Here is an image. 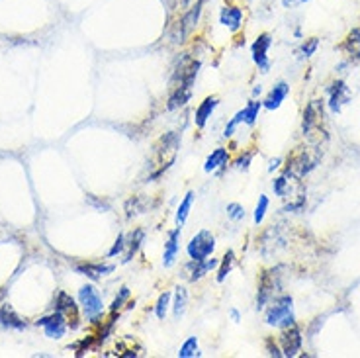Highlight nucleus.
<instances>
[{
  "label": "nucleus",
  "mask_w": 360,
  "mask_h": 358,
  "mask_svg": "<svg viewBox=\"0 0 360 358\" xmlns=\"http://www.w3.org/2000/svg\"><path fill=\"white\" fill-rule=\"evenodd\" d=\"M206 4L207 0H196L190 8L180 12V14H176L172 18V22L169 24V30H167V36H169L172 45H184L190 37L194 36V32L202 24L204 12H206Z\"/></svg>",
  "instance_id": "obj_1"
},
{
  "label": "nucleus",
  "mask_w": 360,
  "mask_h": 358,
  "mask_svg": "<svg viewBox=\"0 0 360 358\" xmlns=\"http://www.w3.org/2000/svg\"><path fill=\"white\" fill-rule=\"evenodd\" d=\"M311 145L314 147H297L296 151L290 155L286 161V169H284V177L292 180H302L311 170L317 169V165L321 162V157H323V151H321V145Z\"/></svg>",
  "instance_id": "obj_2"
},
{
  "label": "nucleus",
  "mask_w": 360,
  "mask_h": 358,
  "mask_svg": "<svg viewBox=\"0 0 360 358\" xmlns=\"http://www.w3.org/2000/svg\"><path fill=\"white\" fill-rule=\"evenodd\" d=\"M180 147V134L179 132H169L165 134L157 141V145L153 147V165L151 167H157L153 172H149L147 180L153 182L155 179H159L162 172L167 169H171V165L176 159V151Z\"/></svg>",
  "instance_id": "obj_3"
},
{
  "label": "nucleus",
  "mask_w": 360,
  "mask_h": 358,
  "mask_svg": "<svg viewBox=\"0 0 360 358\" xmlns=\"http://www.w3.org/2000/svg\"><path fill=\"white\" fill-rule=\"evenodd\" d=\"M302 134L309 143L321 145V137L327 139V129H325V104L323 100L315 98L304 110V120H302Z\"/></svg>",
  "instance_id": "obj_4"
},
{
  "label": "nucleus",
  "mask_w": 360,
  "mask_h": 358,
  "mask_svg": "<svg viewBox=\"0 0 360 358\" xmlns=\"http://www.w3.org/2000/svg\"><path fill=\"white\" fill-rule=\"evenodd\" d=\"M77 302L81 305L82 317L90 325H100L106 319V305H104V300L100 295L98 288L94 284H84V286L79 288Z\"/></svg>",
  "instance_id": "obj_5"
},
{
  "label": "nucleus",
  "mask_w": 360,
  "mask_h": 358,
  "mask_svg": "<svg viewBox=\"0 0 360 358\" xmlns=\"http://www.w3.org/2000/svg\"><path fill=\"white\" fill-rule=\"evenodd\" d=\"M264 321L270 327H278V329H286L290 325L296 323V315H294V298L288 294H280L276 300H272L266 305L264 312Z\"/></svg>",
  "instance_id": "obj_6"
},
{
  "label": "nucleus",
  "mask_w": 360,
  "mask_h": 358,
  "mask_svg": "<svg viewBox=\"0 0 360 358\" xmlns=\"http://www.w3.org/2000/svg\"><path fill=\"white\" fill-rule=\"evenodd\" d=\"M282 267H272V269L262 270L259 278V288H257V309L262 312L266 305L276 300L282 294Z\"/></svg>",
  "instance_id": "obj_7"
},
{
  "label": "nucleus",
  "mask_w": 360,
  "mask_h": 358,
  "mask_svg": "<svg viewBox=\"0 0 360 358\" xmlns=\"http://www.w3.org/2000/svg\"><path fill=\"white\" fill-rule=\"evenodd\" d=\"M53 309L55 312H61V314L67 317V321H69V329H71V331H77V329L81 327V317H82L81 305H79V302H77L69 292L59 290V292L55 294Z\"/></svg>",
  "instance_id": "obj_8"
},
{
  "label": "nucleus",
  "mask_w": 360,
  "mask_h": 358,
  "mask_svg": "<svg viewBox=\"0 0 360 358\" xmlns=\"http://www.w3.org/2000/svg\"><path fill=\"white\" fill-rule=\"evenodd\" d=\"M214 251H216V237H214V233L207 231V229H200L198 233H194L188 245H186V255L190 259L204 260L207 257H212Z\"/></svg>",
  "instance_id": "obj_9"
},
{
  "label": "nucleus",
  "mask_w": 360,
  "mask_h": 358,
  "mask_svg": "<svg viewBox=\"0 0 360 358\" xmlns=\"http://www.w3.org/2000/svg\"><path fill=\"white\" fill-rule=\"evenodd\" d=\"M217 24L225 27L229 34H239L245 26V8L235 2H225L217 12Z\"/></svg>",
  "instance_id": "obj_10"
},
{
  "label": "nucleus",
  "mask_w": 360,
  "mask_h": 358,
  "mask_svg": "<svg viewBox=\"0 0 360 358\" xmlns=\"http://www.w3.org/2000/svg\"><path fill=\"white\" fill-rule=\"evenodd\" d=\"M36 327H41L44 329V335L47 339H53L59 340L63 339L67 331H69V321H67V317H65L61 312H49L47 315H41V317H37L36 321H34Z\"/></svg>",
  "instance_id": "obj_11"
},
{
  "label": "nucleus",
  "mask_w": 360,
  "mask_h": 358,
  "mask_svg": "<svg viewBox=\"0 0 360 358\" xmlns=\"http://www.w3.org/2000/svg\"><path fill=\"white\" fill-rule=\"evenodd\" d=\"M274 44V39H272V34L269 32H262L259 36L255 37V41L251 44V57H252V63L259 67V71L262 75H269L270 67V57H269V51L270 47Z\"/></svg>",
  "instance_id": "obj_12"
},
{
  "label": "nucleus",
  "mask_w": 360,
  "mask_h": 358,
  "mask_svg": "<svg viewBox=\"0 0 360 358\" xmlns=\"http://www.w3.org/2000/svg\"><path fill=\"white\" fill-rule=\"evenodd\" d=\"M278 345L282 349V354L288 358L297 357L304 347V337H302V329L297 327V323L290 325L286 329H280Z\"/></svg>",
  "instance_id": "obj_13"
},
{
  "label": "nucleus",
  "mask_w": 360,
  "mask_h": 358,
  "mask_svg": "<svg viewBox=\"0 0 360 358\" xmlns=\"http://www.w3.org/2000/svg\"><path fill=\"white\" fill-rule=\"evenodd\" d=\"M327 96H329V110L331 114H341L342 106H347L351 102L352 94L349 84L345 81H333L327 87Z\"/></svg>",
  "instance_id": "obj_14"
},
{
  "label": "nucleus",
  "mask_w": 360,
  "mask_h": 358,
  "mask_svg": "<svg viewBox=\"0 0 360 358\" xmlns=\"http://www.w3.org/2000/svg\"><path fill=\"white\" fill-rule=\"evenodd\" d=\"M217 264H219V260L214 259V255L212 257H207L204 260H196V259H190L186 264H184V278L188 280V282H198L202 278L210 274L212 270L217 269Z\"/></svg>",
  "instance_id": "obj_15"
},
{
  "label": "nucleus",
  "mask_w": 360,
  "mask_h": 358,
  "mask_svg": "<svg viewBox=\"0 0 360 358\" xmlns=\"http://www.w3.org/2000/svg\"><path fill=\"white\" fill-rule=\"evenodd\" d=\"M27 325L30 323L22 317V315L8 304V302H4V304L0 305V329H4V331H26Z\"/></svg>",
  "instance_id": "obj_16"
},
{
  "label": "nucleus",
  "mask_w": 360,
  "mask_h": 358,
  "mask_svg": "<svg viewBox=\"0 0 360 358\" xmlns=\"http://www.w3.org/2000/svg\"><path fill=\"white\" fill-rule=\"evenodd\" d=\"M72 269H75L77 274L89 278L92 282H98L102 278L110 276L116 270V267L108 264V262H81V264H75Z\"/></svg>",
  "instance_id": "obj_17"
},
{
  "label": "nucleus",
  "mask_w": 360,
  "mask_h": 358,
  "mask_svg": "<svg viewBox=\"0 0 360 358\" xmlns=\"http://www.w3.org/2000/svg\"><path fill=\"white\" fill-rule=\"evenodd\" d=\"M180 239H182V229L180 227H174V229L167 233V243H165V251H162V267L165 269H172L176 259H179Z\"/></svg>",
  "instance_id": "obj_18"
},
{
  "label": "nucleus",
  "mask_w": 360,
  "mask_h": 358,
  "mask_svg": "<svg viewBox=\"0 0 360 358\" xmlns=\"http://www.w3.org/2000/svg\"><path fill=\"white\" fill-rule=\"evenodd\" d=\"M217 106H219V98L217 96H206V98L200 102L196 112H194V124H196L198 129L206 127V124L210 122V117L214 116Z\"/></svg>",
  "instance_id": "obj_19"
},
{
  "label": "nucleus",
  "mask_w": 360,
  "mask_h": 358,
  "mask_svg": "<svg viewBox=\"0 0 360 358\" xmlns=\"http://www.w3.org/2000/svg\"><path fill=\"white\" fill-rule=\"evenodd\" d=\"M290 94V84L286 81H278L272 89L269 90L266 98L262 100V108L266 110H278L282 106V102L288 98Z\"/></svg>",
  "instance_id": "obj_20"
},
{
  "label": "nucleus",
  "mask_w": 360,
  "mask_h": 358,
  "mask_svg": "<svg viewBox=\"0 0 360 358\" xmlns=\"http://www.w3.org/2000/svg\"><path fill=\"white\" fill-rule=\"evenodd\" d=\"M231 161V155L229 151L225 149V147H217L214 151L207 155L206 162H204V170H206L207 174L210 172H224V169H227V165Z\"/></svg>",
  "instance_id": "obj_21"
},
{
  "label": "nucleus",
  "mask_w": 360,
  "mask_h": 358,
  "mask_svg": "<svg viewBox=\"0 0 360 358\" xmlns=\"http://www.w3.org/2000/svg\"><path fill=\"white\" fill-rule=\"evenodd\" d=\"M342 53L349 57V61H360V26L352 27L351 32L347 34V37L342 39V44L339 45Z\"/></svg>",
  "instance_id": "obj_22"
},
{
  "label": "nucleus",
  "mask_w": 360,
  "mask_h": 358,
  "mask_svg": "<svg viewBox=\"0 0 360 358\" xmlns=\"http://www.w3.org/2000/svg\"><path fill=\"white\" fill-rule=\"evenodd\" d=\"M143 243H145L143 229H141V227H135V229H131V233L126 237V251H124V259H122V262H124V264L131 262L135 255L139 252V249L143 247Z\"/></svg>",
  "instance_id": "obj_23"
},
{
  "label": "nucleus",
  "mask_w": 360,
  "mask_h": 358,
  "mask_svg": "<svg viewBox=\"0 0 360 358\" xmlns=\"http://www.w3.org/2000/svg\"><path fill=\"white\" fill-rule=\"evenodd\" d=\"M192 100V90L184 89V87H172L169 90V96H167V104L165 108L169 112H174V110H180L184 108Z\"/></svg>",
  "instance_id": "obj_24"
},
{
  "label": "nucleus",
  "mask_w": 360,
  "mask_h": 358,
  "mask_svg": "<svg viewBox=\"0 0 360 358\" xmlns=\"http://www.w3.org/2000/svg\"><path fill=\"white\" fill-rule=\"evenodd\" d=\"M194 200H196V192H194V190H188V192L184 194V198L180 200L179 210H176V215H174V224H176V227H180V229L184 227L186 219H188L190 210L194 206Z\"/></svg>",
  "instance_id": "obj_25"
},
{
  "label": "nucleus",
  "mask_w": 360,
  "mask_h": 358,
  "mask_svg": "<svg viewBox=\"0 0 360 358\" xmlns=\"http://www.w3.org/2000/svg\"><path fill=\"white\" fill-rule=\"evenodd\" d=\"M172 315L174 319H180L182 315L186 314V307H188V290L184 286H176L172 292Z\"/></svg>",
  "instance_id": "obj_26"
},
{
  "label": "nucleus",
  "mask_w": 360,
  "mask_h": 358,
  "mask_svg": "<svg viewBox=\"0 0 360 358\" xmlns=\"http://www.w3.org/2000/svg\"><path fill=\"white\" fill-rule=\"evenodd\" d=\"M235 267V251H225V255L221 257V260H219V264H217V276L216 280L221 284V282H225V278L231 274V270H233Z\"/></svg>",
  "instance_id": "obj_27"
},
{
  "label": "nucleus",
  "mask_w": 360,
  "mask_h": 358,
  "mask_svg": "<svg viewBox=\"0 0 360 358\" xmlns=\"http://www.w3.org/2000/svg\"><path fill=\"white\" fill-rule=\"evenodd\" d=\"M262 110V102L261 100L252 98L251 102H247V106L243 108V117H245V124L249 127H252L257 124V120H259V114H261Z\"/></svg>",
  "instance_id": "obj_28"
},
{
  "label": "nucleus",
  "mask_w": 360,
  "mask_h": 358,
  "mask_svg": "<svg viewBox=\"0 0 360 358\" xmlns=\"http://www.w3.org/2000/svg\"><path fill=\"white\" fill-rule=\"evenodd\" d=\"M202 357V350H200L198 337H188V339L182 343V347L179 349V358H194Z\"/></svg>",
  "instance_id": "obj_29"
},
{
  "label": "nucleus",
  "mask_w": 360,
  "mask_h": 358,
  "mask_svg": "<svg viewBox=\"0 0 360 358\" xmlns=\"http://www.w3.org/2000/svg\"><path fill=\"white\" fill-rule=\"evenodd\" d=\"M129 298H131V290L127 286L120 288L117 294L114 295V300H112V304H110V314H120L124 309V305L129 302Z\"/></svg>",
  "instance_id": "obj_30"
},
{
  "label": "nucleus",
  "mask_w": 360,
  "mask_h": 358,
  "mask_svg": "<svg viewBox=\"0 0 360 358\" xmlns=\"http://www.w3.org/2000/svg\"><path fill=\"white\" fill-rule=\"evenodd\" d=\"M172 302V292H162L159 295V300H157V304H155V315H157V319H167V314H169V307H171Z\"/></svg>",
  "instance_id": "obj_31"
},
{
  "label": "nucleus",
  "mask_w": 360,
  "mask_h": 358,
  "mask_svg": "<svg viewBox=\"0 0 360 358\" xmlns=\"http://www.w3.org/2000/svg\"><path fill=\"white\" fill-rule=\"evenodd\" d=\"M255 149H247V151L239 153L237 157L233 159V169H237L239 172H247L251 169V162L255 159Z\"/></svg>",
  "instance_id": "obj_32"
},
{
  "label": "nucleus",
  "mask_w": 360,
  "mask_h": 358,
  "mask_svg": "<svg viewBox=\"0 0 360 358\" xmlns=\"http://www.w3.org/2000/svg\"><path fill=\"white\" fill-rule=\"evenodd\" d=\"M269 206H270V200L269 196H264L261 194L259 196V202H257V206H255V214H252V222L257 225H261L264 222V215L269 212Z\"/></svg>",
  "instance_id": "obj_33"
},
{
  "label": "nucleus",
  "mask_w": 360,
  "mask_h": 358,
  "mask_svg": "<svg viewBox=\"0 0 360 358\" xmlns=\"http://www.w3.org/2000/svg\"><path fill=\"white\" fill-rule=\"evenodd\" d=\"M94 345H96V337H94V335H86L84 339L72 343L71 347L72 350H75V357H84V354H86V350L92 349Z\"/></svg>",
  "instance_id": "obj_34"
},
{
  "label": "nucleus",
  "mask_w": 360,
  "mask_h": 358,
  "mask_svg": "<svg viewBox=\"0 0 360 358\" xmlns=\"http://www.w3.org/2000/svg\"><path fill=\"white\" fill-rule=\"evenodd\" d=\"M145 212V200L139 196H134L127 200L126 204V217L127 219H131L134 215L137 214H143Z\"/></svg>",
  "instance_id": "obj_35"
},
{
  "label": "nucleus",
  "mask_w": 360,
  "mask_h": 358,
  "mask_svg": "<svg viewBox=\"0 0 360 358\" xmlns=\"http://www.w3.org/2000/svg\"><path fill=\"white\" fill-rule=\"evenodd\" d=\"M317 49H319V37H307V39L302 41L297 51H300V55H302L304 59H309V57H314Z\"/></svg>",
  "instance_id": "obj_36"
},
{
  "label": "nucleus",
  "mask_w": 360,
  "mask_h": 358,
  "mask_svg": "<svg viewBox=\"0 0 360 358\" xmlns=\"http://www.w3.org/2000/svg\"><path fill=\"white\" fill-rule=\"evenodd\" d=\"M167 2V8H169V16L174 18L176 14L184 12L186 8H190L196 0H165Z\"/></svg>",
  "instance_id": "obj_37"
},
{
  "label": "nucleus",
  "mask_w": 360,
  "mask_h": 358,
  "mask_svg": "<svg viewBox=\"0 0 360 358\" xmlns=\"http://www.w3.org/2000/svg\"><path fill=\"white\" fill-rule=\"evenodd\" d=\"M245 124V117H243V110H239V112H235V116L225 124V129H224V137L225 139H229V137H233L235 129Z\"/></svg>",
  "instance_id": "obj_38"
},
{
  "label": "nucleus",
  "mask_w": 360,
  "mask_h": 358,
  "mask_svg": "<svg viewBox=\"0 0 360 358\" xmlns=\"http://www.w3.org/2000/svg\"><path fill=\"white\" fill-rule=\"evenodd\" d=\"M272 190H274V194L278 198H286L290 194V180L288 177H278V179L272 180Z\"/></svg>",
  "instance_id": "obj_39"
},
{
  "label": "nucleus",
  "mask_w": 360,
  "mask_h": 358,
  "mask_svg": "<svg viewBox=\"0 0 360 358\" xmlns=\"http://www.w3.org/2000/svg\"><path fill=\"white\" fill-rule=\"evenodd\" d=\"M225 214H227V219H231V222H243L245 219V207L241 204H237V202H231V204H227L225 207Z\"/></svg>",
  "instance_id": "obj_40"
},
{
  "label": "nucleus",
  "mask_w": 360,
  "mask_h": 358,
  "mask_svg": "<svg viewBox=\"0 0 360 358\" xmlns=\"http://www.w3.org/2000/svg\"><path fill=\"white\" fill-rule=\"evenodd\" d=\"M124 251H126V235L120 233L117 239L114 241V245H112V249L108 251V259H114L117 255H124Z\"/></svg>",
  "instance_id": "obj_41"
},
{
  "label": "nucleus",
  "mask_w": 360,
  "mask_h": 358,
  "mask_svg": "<svg viewBox=\"0 0 360 358\" xmlns=\"http://www.w3.org/2000/svg\"><path fill=\"white\" fill-rule=\"evenodd\" d=\"M264 347H266V352H269L270 357H274V358L284 357V354H282V349H280V345L276 343V340L272 339V337H269V339L264 340Z\"/></svg>",
  "instance_id": "obj_42"
},
{
  "label": "nucleus",
  "mask_w": 360,
  "mask_h": 358,
  "mask_svg": "<svg viewBox=\"0 0 360 358\" xmlns=\"http://www.w3.org/2000/svg\"><path fill=\"white\" fill-rule=\"evenodd\" d=\"M304 206H306V196H300L297 202H292V204H286V206L282 207V212H286V214H290V212H302Z\"/></svg>",
  "instance_id": "obj_43"
},
{
  "label": "nucleus",
  "mask_w": 360,
  "mask_h": 358,
  "mask_svg": "<svg viewBox=\"0 0 360 358\" xmlns=\"http://www.w3.org/2000/svg\"><path fill=\"white\" fill-rule=\"evenodd\" d=\"M280 2H282V6L286 10H296L307 4V2H311V0H280Z\"/></svg>",
  "instance_id": "obj_44"
},
{
  "label": "nucleus",
  "mask_w": 360,
  "mask_h": 358,
  "mask_svg": "<svg viewBox=\"0 0 360 358\" xmlns=\"http://www.w3.org/2000/svg\"><path fill=\"white\" fill-rule=\"evenodd\" d=\"M280 165H282V159H280V157H274V159H270V161H269V172H274L276 169H280Z\"/></svg>",
  "instance_id": "obj_45"
},
{
  "label": "nucleus",
  "mask_w": 360,
  "mask_h": 358,
  "mask_svg": "<svg viewBox=\"0 0 360 358\" xmlns=\"http://www.w3.org/2000/svg\"><path fill=\"white\" fill-rule=\"evenodd\" d=\"M229 317L233 319V323H241V314H239L235 307H231V309H229Z\"/></svg>",
  "instance_id": "obj_46"
},
{
  "label": "nucleus",
  "mask_w": 360,
  "mask_h": 358,
  "mask_svg": "<svg viewBox=\"0 0 360 358\" xmlns=\"http://www.w3.org/2000/svg\"><path fill=\"white\" fill-rule=\"evenodd\" d=\"M261 92H262V87H261V84H257V87L252 89V98H257V96H261Z\"/></svg>",
  "instance_id": "obj_47"
},
{
  "label": "nucleus",
  "mask_w": 360,
  "mask_h": 358,
  "mask_svg": "<svg viewBox=\"0 0 360 358\" xmlns=\"http://www.w3.org/2000/svg\"><path fill=\"white\" fill-rule=\"evenodd\" d=\"M122 357H124V358L137 357V352H135V350H126V352H124V354H122Z\"/></svg>",
  "instance_id": "obj_48"
}]
</instances>
